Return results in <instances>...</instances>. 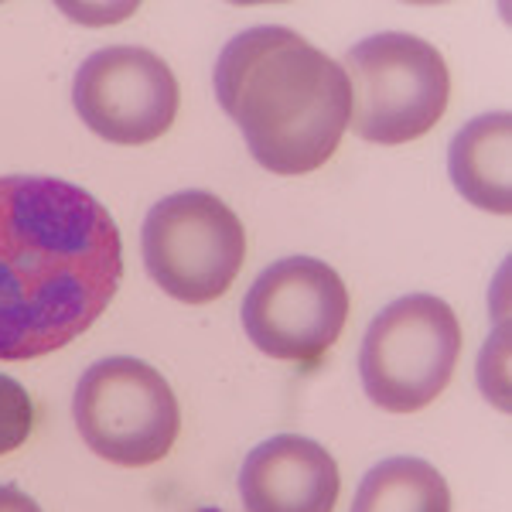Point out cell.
Returning a JSON list of instances; mask_svg holds the SVG:
<instances>
[{
    "mask_svg": "<svg viewBox=\"0 0 512 512\" xmlns=\"http://www.w3.org/2000/svg\"><path fill=\"white\" fill-rule=\"evenodd\" d=\"M120 277L123 239L96 195L62 178H0V362L86 335Z\"/></svg>",
    "mask_w": 512,
    "mask_h": 512,
    "instance_id": "6da1fadb",
    "label": "cell"
},
{
    "mask_svg": "<svg viewBox=\"0 0 512 512\" xmlns=\"http://www.w3.org/2000/svg\"><path fill=\"white\" fill-rule=\"evenodd\" d=\"M216 96L256 164L274 175L318 171L352 123L342 62L284 24H256L222 48Z\"/></svg>",
    "mask_w": 512,
    "mask_h": 512,
    "instance_id": "7a4b0ae2",
    "label": "cell"
},
{
    "mask_svg": "<svg viewBox=\"0 0 512 512\" xmlns=\"http://www.w3.org/2000/svg\"><path fill=\"white\" fill-rule=\"evenodd\" d=\"M342 69L352 86V127L362 140L410 144L448 110V62L431 41L407 31L362 38L349 48Z\"/></svg>",
    "mask_w": 512,
    "mask_h": 512,
    "instance_id": "3957f363",
    "label": "cell"
},
{
    "mask_svg": "<svg viewBox=\"0 0 512 512\" xmlns=\"http://www.w3.org/2000/svg\"><path fill=\"white\" fill-rule=\"evenodd\" d=\"M461 355V325L448 301L407 294L373 318L359 352L366 396L390 414H417L448 390Z\"/></svg>",
    "mask_w": 512,
    "mask_h": 512,
    "instance_id": "277c9868",
    "label": "cell"
},
{
    "mask_svg": "<svg viewBox=\"0 0 512 512\" xmlns=\"http://www.w3.org/2000/svg\"><path fill=\"white\" fill-rule=\"evenodd\" d=\"M147 274L181 304H209L236 284L246 260L243 222L219 195L188 188L161 198L144 219Z\"/></svg>",
    "mask_w": 512,
    "mask_h": 512,
    "instance_id": "5b68a950",
    "label": "cell"
},
{
    "mask_svg": "<svg viewBox=\"0 0 512 512\" xmlns=\"http://www.w3.org/2000/svg\"><path fill=\"white\" fill-rule=\"evenodd\" d=\"M72 417L82 441L123 468L168 458L181 431V407L168 379L130 355L93 362L82 373Z\"/></svg>",
    "mask_w": 512,
    "mask_h": 512,
    "instance_id": "8992f818",
    "label": "cell"
},
{
    "mask_svg": "<svg viewBox=\"0 0 512 512\" xmlns=\"http://www.w3.org/2000/svg\"><path fill=\"white\" fill-rule=\"evenodd\" d=\"M349 321V291L335 267L315 256H284L253 280L243 328L270 359L318 362Z\"/></svg>",
    "mask_w": 512,
    "mask_h": 512,
    "instance_id": "52a82bcc",
    "label": "cell"
},
{
    "mask_svg": "<svg viewBox=\"0 0 512 512\" xmlns=\"http://www.w3.org/2000/svg\"><path fill=\"white\" fill-rule=\"evenodd\" d=\"M178 79L161 55L137 45L99 48L79 65L72 106L96 137L140 147L164 137L178 117Z\"/></svg>",
    "mask_w": 512,
    "mask_h": 512,
    "instance_id": "ba28073f",
    "label": "cell"
},
{
    "mask_svg": "<svg viewBox=\"0 0 512 512\" xmlns=\"http://www.w3.org/2000/svg\"><path fill=\"white\" fill-rule=\"evenodd\" d=\"M338 489L335 458L301 434H277L256 444L239 468L246 512H332Z\"/></svg>",
    "mask_w": 512,
    "mask_h": 512,
    "instance_id": "9c48e42d",
    "label": "cell"
},
{
    "mask_svg": "<svg viewBox=\"0 0 512 512\" xmlns=\"http://www.w3.org/2000/svg\"><path fill=\"white\" fill-rule=\"evenodd\" d=\"M448 175L472 205L495 216L512 212V117L485 113L454 134Z\"/></svg>",
    "mask_w": 512,
    "mask_h": 512,
    "instance_id": "30bf717a",
    "label": "cell"
},
{
    "mask_svg": "<svg viewBox=\"0 0 512 512\" xmlns=\"http://www.w3.org/2000/svg\"><path fill=\"white\" fill-rule=\"evenodd\" d=\"M352 512H451V489L431 461L386 458L362 478Z\"/></svg>",
    "mask_w": 512,
    "mask_h": 512,
    "instance_id": "8fae6325",
    "label": "cell"
},
{
    "mask_svg": "<svg viewBox=\"0 0 512 512\" xmlns=\"http://www.w3.org/2000/svg\"><path fill=\"white\" fill-rule=\"evenodd\" d=\"M35 427V403L14 376L0 373V458L18 451Z\"/></svg>",
    "mask_w": 512,
    "mask_h": 512,
    "instance_id": "7c38bea8",
    "label": "cell"
},
{
    "mask_svg": "<svg viewBox=\"0 0 512 512\" xmlns=\"http://www.w3.org/2000/svg\"><path fill=\"white\" fill-rule=\"evenodd\" d=\"M0 512H41V506L18 485H0Z\"/></svg>",
    "mask_w": 512,
    "mask_h": 512,
    "instance_id": "4fadbf2b",
    "label": "cell"
}]
</instances>
